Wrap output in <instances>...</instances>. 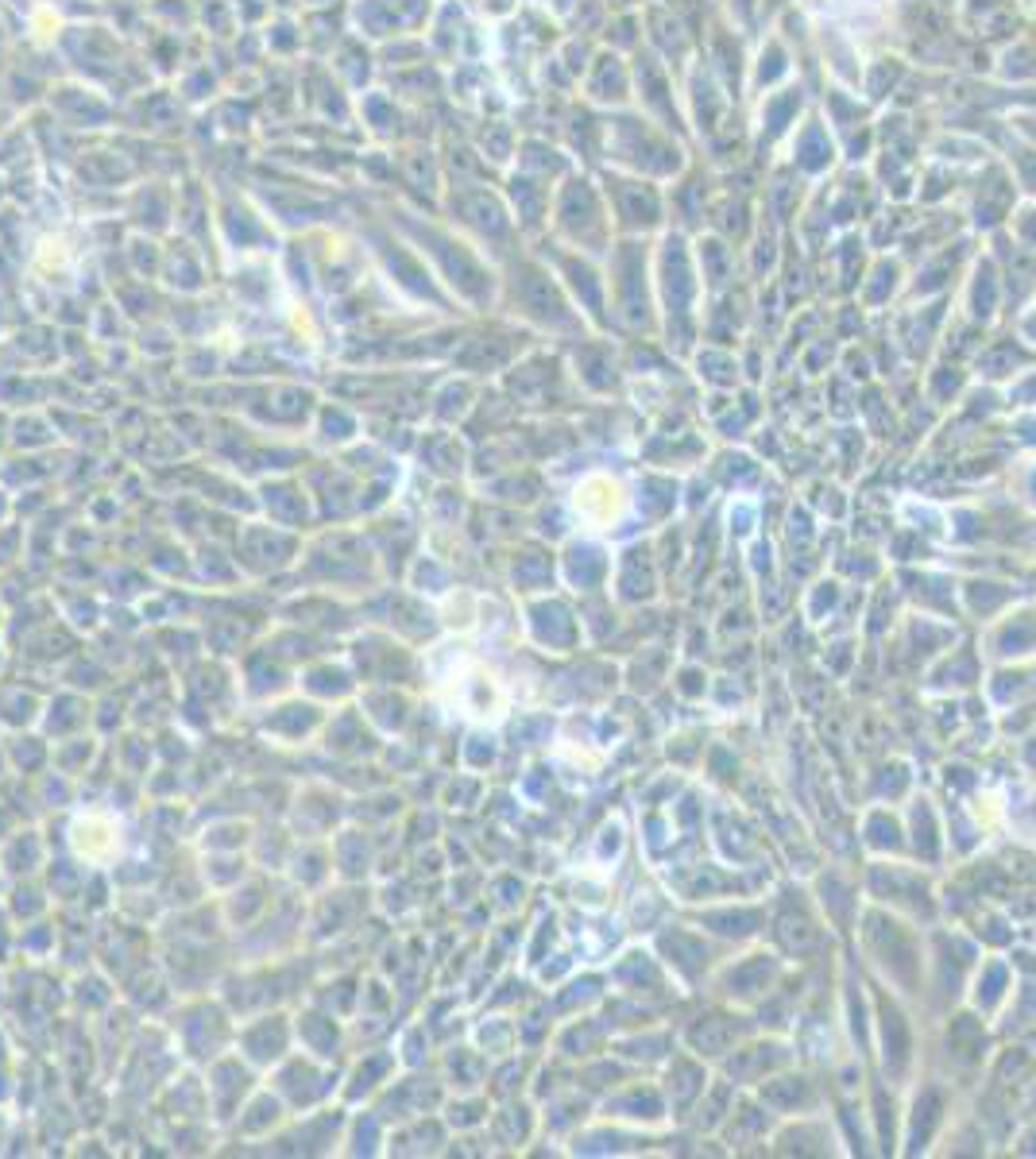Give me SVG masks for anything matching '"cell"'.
<instances>
[{
	"instance_id": "6da1fadb",
	"label": "cell",
	"mask_w": 1036,
	"mask_h": 1159,
	"mask_svg": "<svg viewBox=\"0 0 1036 1159\" xmlns=\"http://www.w3.org/2000/svg\"><path fill=\"white\" fill-rule=\"evenodd\" d=\"M866 924H871V932H866V935H871V943L878 947L882 963H894V971H897V974H905V978L913 974V947H909L905 935L897 932L894 924H886L882 916H871Z\"/></svg>"
},
{
	"instance_id": "7a4b0ae2",
	"label": "cell",
	"mask_w": 1036,
	"mask_h": 1159,
	"mask_svg": "<svg viewBox=\"0 0 1036 1159\" xmlns=\"http://www.w3.org/2000/svg\"><path fill=\"white\" fill-rule=\"evenodd\" d=\"M882 1036H886V1067L902 1074L909 1063V1032L894 1005H882Z\"/></svg>"
},
{
	"instance_id": "3957f363",
	"label": "cell",
	"mask_w": 1036,
	"mask_h": 1159,
	"mask_svg": "<svg viewBox=\"0 0 1036 1159\" xmlns=\"http://www.w3.org/2000/svg\"><path fill=\"white\" fill-rule=\"evenodd\" d=\"M940 1109H944V1098H940L936 1090H925L917 1098V1117H913V1144L917 1147H925V1140L932 1136L936 1121H940Z\"/></svg>"
}]
</instances>
